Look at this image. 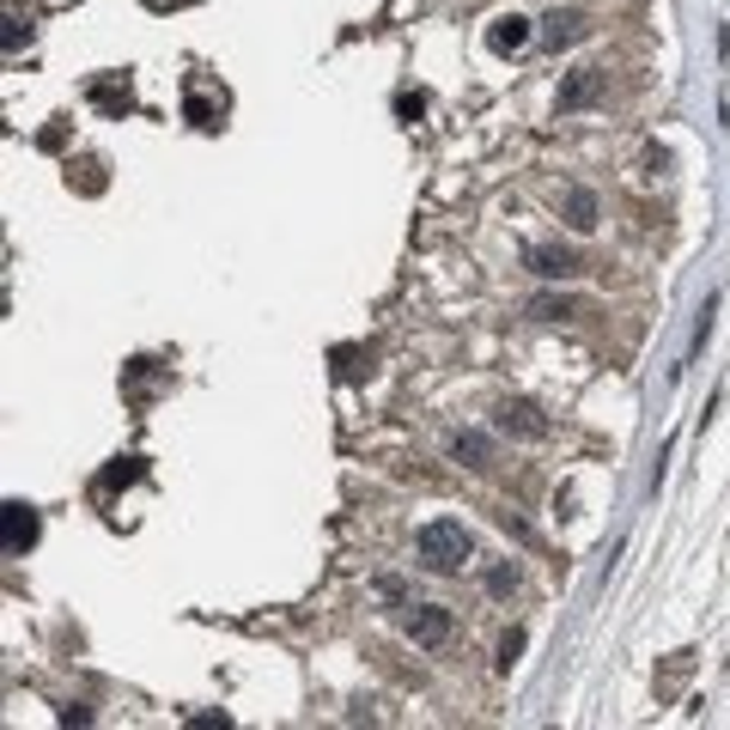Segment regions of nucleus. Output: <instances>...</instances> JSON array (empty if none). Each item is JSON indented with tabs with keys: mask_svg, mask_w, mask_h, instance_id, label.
<instances>
[{
	"mask_svg": "<svg viewBox=\"0 0 730 730\" xmlns=\"http://www.w3.org/2000/svg\"><path fill=\"white\" fill-rule=\"evenodd\" d=\"M414 554L432 566V573H456V566L475 561V535L463 530V523H451V518H432V523H420Z\"/></svg>",
	"mask_w": 730,
	"mask_h": 730,
	"instance_id": "obj_1",
	"label": "nucleus"
},
{
	"mask_svg": "<svg viewBox=\"0 0 730 730\" xmlns=\"http://www.w3.org/2000/svg\"><path fill=\"white\" fill-rule=\"evenodd\" d=\"M0 542H7V554H25V548L37 542V511H31L25 499H7V511H0Z\"/></svg>",
	"mask_w": 730,
	"mask_h": 730,
	"instance_id": "obj_2",
	"label": "nucleus"
},
{
	"mask_svg": "<svg viewBox=\"0 0 730 730\" xmlns=\"http://www.w3.org/2000/svg\"><path fill=\"white\" fill-rule=\"evenodd\" d=\"M530 37H535V31H530V19H523V13H499L494 25H487V49H494V55L530 49Z\"/></svg>",
	"mask_w": 730,
	"mask_h": 730,
	"instance_id": "obj_3",
	"label": "nucleus"
},
{
	"mask_svg": "<svg viewBox=\"0 0 730 730\" xmlns=\"http://www.w3.org/2000/svg\"><path fill=\"white\" fill-rule=\"evenodd\" d=\"M523 262H530V268L542 274V280H573V274H578V256H573L566 244H535Z\"/></svg>",
	"mask_w": 730,
	"mask_h": 730,
	"instance_id": "obj_4",
	"label": "nucleus"
},
{
	"mask_svg": "<svg viewBox=\"0 0 730 730\" xmlns=\"http://www.w3.org/2000/svg\"><path fill=\"white\" fill-rule=\"evenodd\" d=\"M408 633H414V645H444V633H451V609L420 602V609L408 615Z\"/></svg>",
	"mask_w": 730,
	"mask_h": 730,
	"instance_id": "obj_5",
	"label": "nucleus"
},
{
	"mask_svg": "<svg viewBox=\"0 0 730 730\" xmlns=\"http://www.w3.org/2000/svg\"><path fill=\"white\" fill-rule=\"evenodd\" d=\"M499 432H518V439H548V420L535 414V402H499Z\"/></svg>",
	"mask_w": 730,
	"mask_h": 730,
	"instance_id": "obj_6",
	"label": "nucleus"
},
{
	"mask_svg": "<svg viewBox=\"0 0 730 730\" xmlns=\"http://www.w3.org/2000/svg\"><path fill=\"white\" fill-rule=\"evenodd\" d=\"M86 98H91L98 110H104V117H129V110H134L129 79H91V86H86Z\"/></svg>",
	"mask_w": 730,
	"mask_h": 730,
	"instance_id": "obj_7",
	"label": "nucleus"
},
{
	"mask_svg": "<svg viewBox=\"0 0 730 730\" xmlns=\"http://www.w3.org/2000/svg\"><path fill=\"white\" fill-rule=\"evenodd\" d=\"M451 456H456V463H469V469H494V444H487L482 432H456Z\"/></svg>",
	"mask_w": 730,
	"mask_h": 730,
	"instance_id": "obj_8",
	"label": "nucleus"
},
{
	"mask_svg": "<svg viewBox=\"0 0 730 730\" xmlns=\"http://www.w3.org/2000/svg\"><path fill=\"white\" fill-rule=\"evenodd\" d=\"M566 213H573L578 232H590V225H597V196H590V189H566Z\"/></svg>",
	"mask_w": 730,
	"mask_h": 730,
	"instance_id": "obj_9",
	"label": "nucleus"
},
{
	"mask_svg": "<svg viewBox=\"0 0 730 730\" xmlns=\"http://www.w3.org/2000/svg\"><path fill=\"white\" fill-rule=\"evenodd\" d=\"M220 110H225V98L213 104L208 91H189V122H196V129H220Z\"/></svg>",
	"mask_w": 730,
	"mask_h": 730,
	"instance_id": "obj_10",
	"label": "nucleus"
},
{
	"mask_svg": "<svg viewBox=\"0 0 730 730\" xmlns=\"http://www.w3.org/2000/svg\"><path fill=\"white\" fill-rule=\"evenodd\" d=\"M548 37H554V43H578V37H585V13H554V19H548Z\"/></svg>",
	"mask_w": 730,
	"mask_h": 730,
	"instance_id": "obj_11",
	"label": "nucleus"
},
{
	"mask_svg": "<svg viewBox=\"0 0 730 730\" xmlns=\"http://www.w3.org/2000/svg\"><path fill=\"white\" fill-rule=\"evenodd\" d=\"M590 91H597V74H590V67H585V74H573V79H566V91H561V110L585 104Z\"/></svg>",
	"mask_w": 730,
	"mask_h": 730,
	"instance_id": "obj_12",
	"label": "nucleus"
},
{
	"mask_svg": "<svg viewBox=\"0 0 730 730\" xmlns=\"http://www.w3.org/2000/svg\"><path fill=\"white\" fill-rule=\"evenodd\" d=\"M573 311H578L573 299H535V305H530V317H542V323H554V317H573Z\"/></svg>",
	"mask_w": 730,
	"mask_h": 730,
	"instance_id": "obj_13",
	"label": "nucleus"
},
{
	"mask_svg": "<svg viewBox=\"0 0 730 730\" xmlns=\"http://www.w3.org/2000/svg\"><path fill=\"white\" fill-rule=\"evenodd\" d=\"M420 110H427L420 91H402V98H396V117H402V122H420Z\"/></svg>",
	"mask_w": 730,
	"mask_h": 730,
	"instance_id": "obj_14",
	"label": "nucleus"
},
{
	"mask_svg": "<svg viewBox=\"0 0 730 730\" xmlns=\"http://www.w3.org/2000/svg\"><path fill=\"white\" fill-rule=\"evenodd\" d=\"M518 657H523V633H506L499 639V670H511Z\"/></svg>",
	"mask_w": 730,
	"mask_h": 730,
	"instance_id": "obj_15",
	"label": "nucleus"
},
{
	"mask_svg": "<svg viewBox=\"0 0 730 730\" xmlns=\"http://www.w3.org/2000/svg\"><path fill=\"white\" fill-rule=\"evenodd\" d=\"M487 590H494V597H506V590H518V573H511V566H499V573L487 578Z\"/></svg>",
	"mask_w": 730,
	"mask_h": 730,
	"instance_id": "obj_16",
	"label": "nucleus"
},
{
	"mask_svg": "<svg viewBox=\"0 0 730 730\" xmlns=\"http://www.w3.org/2000/svg\"><path fill=\"white\" fill-rule=\"evenodd\" d=\"M141 7H153V13H170V7H189V0H141Z\"/></svg>",
	"mask_w": 730,
	"mask_h": 730,
	"instance_id": "obj_17",
	"label": "nucleus"
}]
</instances>
